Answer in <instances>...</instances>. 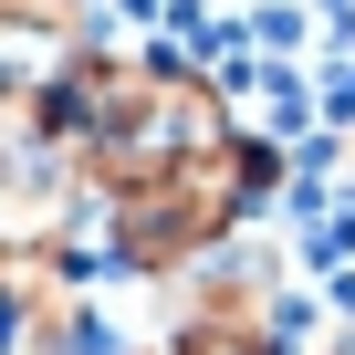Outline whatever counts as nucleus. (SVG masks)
Segmentation results:
<instances>
[{
	"instance_id": "obj_1",
	"label": "nucleus",
	"mask_w": 355,
	"mask_h": 355,
	"mask_svg": "<svg viewBox=\"0 0 355 355\" xmlns=\"http://www.w3.org/2000/svg\"><path fill=\"white\" fill-rule=\"evenodd\" d=\"M272 178H282V146L272 136H220L189 167H167V178L94 189V261L105 272H136V282H167V272H189L199 251L241 241L251 209L272 199Z\"/></svg>"
},
{
	"instance_id": "obj_2",
	"label": "nucleus",
	"mask_w": 355,
	"mask_h": 355,
	"mask_svg": "<svg viewBox=\"0 0 355 355\" xmlns=\"http://www.w3.org/2000/svg\"><path fill=\"white\" fill-rule=\"evenodd\" d=\"M125 355H272L261 334H167V345H125Z\"/></svg>"
},
{
	"instance_id": "obj_3",
	"label": "nucleus",
	"mask_w": 355,
	"mask_h": 355,
	"mask_svg": "<svg viewBox=\"0 0 355 355\" xmlns=\"http://www.w3.org/2000/svg\"><path fill=\"white\" fill-rule=\"evenodd\" d=\"M21 324H32V313H21L11 293H0V355H21Z\"/></svg>"
}]
</instances>
